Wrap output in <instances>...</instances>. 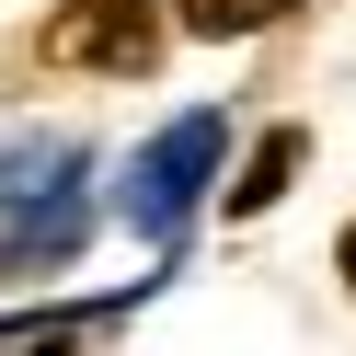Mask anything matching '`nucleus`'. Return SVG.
<instances>
[{
  "mask_svg": "<svg viewBox=\"0 0 356 356\" xmlns=\"http://www.w3.org/2000/svg\"><path fill=\"white\" fill-rule=\"evenodd\" d=\"M299 0H172V24L184 35H207V47H230V35H264V24H287Z\"/></svg>",
  "mask_w": 356,
  "mask_h": 356,
  "instance_id": "obj_3",
  "label": "nucleus"
},
{
  "mask_svg": "<svg viewBox=\"0 0 356 356\" xmlns=\"http://www.w3.org/2000/svg\"><path fill=\"white\" fill-rule=\"evenodd\" d=\"M299 127H276V138H264L253 149V172H241V184H230V218H264V207H276V195H287V172H299Z\"/></svg>",
  "mask_w": 356,
  "mask_h": 356,
  "instance_id": "obj_4",
  "label": "nucleus"
},
{
  "mask_svg": "<svg viewBox=\"0 0 356 356\" xmlns=\"http://www.w3.org/2000/svg\"><path fill=\"white\" fill-rule=\"evenodd\" d=\"M333 264H345V287H356V230H345V241H333Z\"/></svg>",
  "mask_w": 356,
  "mask_h": 356,
  "instance_id": "obj_5",
  "label": "nucleus"
},
{
  "mask_svg": "<svg viewBox=\"0 0 356 356\" xmlns=\"http://www.w3.org/2000/svg\"><path fill=\"white\" fill-rule=\"evenodd\" d=\"M47 58H58V70L138 81L149 58H161V0H58V12H47Z\"/></svg>",
  "mask_w": 356,
  "mask_h": 356,
  "instance_id": "obj_2",
  "label": "nucleus"
},
{
  "mask_svg": "<svg viewBox=\"0 0 356 356\" xmlns=\"http://www.w3.org/2000/svg\"><path fill=\"white\" fill-rule=\"evenodd\" d=\"M218 138H230L218 115H172L161 138H149L138 161H127V195H115V207L138 218L149 241H172V230L195 218V195H207V172H218Z\"/></svg>",
  "mask_w": 356,
  "mask_h": 356,
  "instance_id": "obj_1",
  "label": "nucleus"
}]
</instances>
